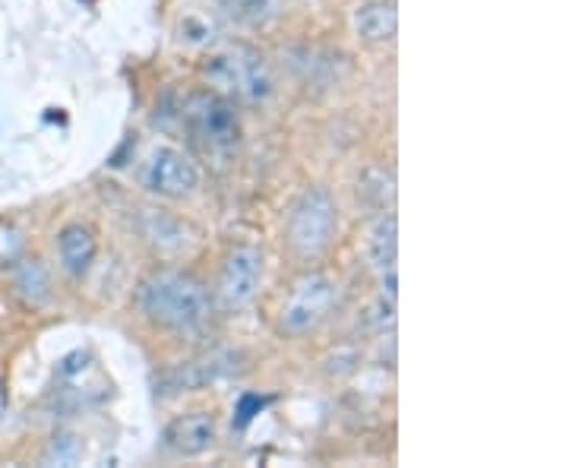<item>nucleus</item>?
I'll return each mask as SVG.
<instances>
[{"label": "nucleus", "mask_w": 569, "mask_h": 468, "mask_svg": "<svg viewBox=\"0 0 569 468\" xmlns=\"http://www.w3.org/2000/svg\"><path fill=\"white\" fill-rule=\"evenodd\" d=\"M260 279H263V253L250 245L231 247L224 253L219 282H216L222 307L241 310V307L250 305L260 291Z\"/></svg>", "instance_id": "nucleus-7"}, {"label": "nucleus", "mask_w": 569, "mask_h": 468, "mask_svg": "<svg viewBox=\"0 0 569 468\" xmlns=\"http://www.w3.org/2000/svg\"><path fill=\"white\" fill-rule=\"evenodd\" d=\"M216 437H219V425L209 411H190L164 428V444L181 456H200L212 449Z\"/></svg>", "instance_id": "nucleus-8"}, {"label": "nucleus", "mask_w": 569, "mask_h": 468, "mask_svg": "<svg viewBox=\"0 0 569 468\" xmlns=\"http://www.w3.org/2000/svg\"><path fill=\"white\" fill-rule=\"evenodd\" d=\"M77 452H80V447H77V440H73V437H54V444H51V449H48V459L73 462V459H77Z\"/></svg>", "instance_id": "nucleus-15"}, {"label": "nucleus", "mask_w": 569, "mask_h": 468, "mask_svg": "<svg viewBox=\"0 0 569 468\" xmlns=\"http://www.w3.org/2000/svg\"><path fill=\"white\" fill-rule=\"evenodd\" d=\"M183 123L190 130V137L206 149H231L241 137V123L234 114V104L222 92L200 89L190 92L183 102Z\"/></svg>", "instance_id": "nucleus-5"}, {"label": "nucleus", "mask_w": 569, "mask_h": 468, "mask_svg": "<svg viewBox=\"0 0 569 468\" xmlns=\"http://www.w3.org/2000/svg\"><path fill=\"white\" fill-rule=\"evenodd\" d=\"M358 197L370 209L387 212L389 206L396 203V171L387 168V165H370V168H365V175L358 181Z\"/></svg>", "instance_id": "nucleus-12"}, {"label": "nucleus", "mask_w": 569, "mask_h": 468, "mask_svg": "<svg viewBox=\"0 0 569 468\" xmlns=\"http://www.w3.org/2000/svg\"><path fill=\"white\" fill-rule=\"evenodd\" d=\"M7 408H10V392H7V384H3V377H0V421H3V415H7Z\"/></svg>", "instance_id": "nucleus-16"}, {"label": "nucleus", "mask_w": 569, "mask_h": 468, "mask_svg": "<svg viewBox=\"0 0 569 468\" xmlns=\"http://www.w3.org/2000/svg\"><path fill=\"white\" fill-rule=\"evenodd\" d=\"M137 181H140L142 190H149L156 197L181 200V197L197 193V187H200V168L181 149H174V146H156L137 165Z\"/></svg>", "instance_id": "nucleus-6"}, {"label": "nucleus", "mask_w": 569, "mask_h": 468, "mask_svg": "<svg viewBox=\"0 0 569 468\" xmlns=\"http://www.w3.org/2000/svg\"><path fill=\"white\" fill-rule=\"evenodd\" d=\"M399 32V13L392 0H367L355 10V36L365 44H387Z\"/></svg>", "instance_id": "nucleus-9"}, {"label": "nucleus", "mask_w": 569, "mask_h": 468, "mask_svg": "<svg viewBox=\"0 0 569 468\" xmlns=\"http://www.w3.org/2000/svg\"><path fill=\"white\" fill-rule=\"evenodd\" d=\"M142 313L168 329H193L209 317V291L181 269H156L140 286Z\"/></svg>", "instance_id": "nucleus-1"}, {"label": "nucleus", "mask_w": 569, "mask_h": 468, "mask_svg": "<svg viewBox=\"0 0 569 468\" xmlns=\"http://www.w3.org/2000/svg\"><path fill=\"white\" fill-rule=\"evenodd\" d=\"M96 253H99V241H96V231L92 228H86V225H67L61 235H58V257H61L63 269L70 276L89 272V266L96 263Z\"/></svg>", "instance_id": "nucleus-10"}, {"label": "nucleus", "mask_w": 569, "mask_h": 468, "mask_svg": "<svg viewBox=\"0 0 569 468\" xmlns=\"http://www.w3.org/2000/svg\"><path fill=\"white\" fill-rule=\"evenodd\" d=\"M17 288H20L29 301H41V298L48 295V276H44V269H41L39 260H26V263H20V269H17Z\"/></svg>", "instance_id": "nucleus-13"}, {"label": "nucleus", "mask_w": 569, "mask_h": 468, "mask_svg": "<svg viewBox=\"0 0 569 468\" xmlns=\"http://www.w3.org/2000/svg\"><path fill=\"white\" fill-rule=\"evenodd\" d=\"M336 298H339V286L326 272H305V276H298L291 282V288H288L282 307H279V329H282L284 336H307V332H313L332 313Z\"/></svg>", "instance_id": "nucleus-4"}, {"label": "nucleus", "mask_w": 569, "mask_h": 468, "mask_svg": "<svg viewBox=\"0 0 569 468\" xmlns=\"http://www.w3.org/2000/svg\"><path fill=\"white\" fill-rule=\"evenodd\" d=\"M216 3H219V7H234L238 0H216Z\"/></svg>", "instance_id": "nucleus-17"}, {"label": "nucleus", "mask_w": 569, "mask_h": 468, "mask_svg": "<svg viewBox=\"0 0 569 468\" xmlns=\"http://www.w3.org/2000/svg\"><path fill=\"white\" fill-rule=\"evenodd\" d=\"M231 10H238V17L250 26H257V22H266L269 17H276V10H279V0H238Z\"/></svg>", "instance_id": "nucleus-14"}, {"label": "nucleus", "mask_w": 569, "mask_h": 468, "mask_svg": "<svg viewBox=\"0 0 569 468\" xmlns=\"http://www.w3.org/2000/svg\"><path fill=\"white\" fill-rule=\"evenodd\" d=\"M200 73L212 86V92L238 96L244 102H263L272 96V86H276L269 61L244 41L222 44V48L209 51Z\"/></svg>", "instance_id": "nucleus-2"}, {"label": "nucleus", "mask_w": 569, "mask_h": 468, "mask_svg": "<svg viewBox=\"0 0 569 468\" xmlns=\"http://www.w3.org/2000/svg\"><path fill=\"white\" fill-rule=\"evenodd\" d=\"M365 253L367 263L373 266L377 272L396 266V257H399V219H396L392 212H380V216L370 222V228H367Z\"/></svg>", "instance_id": "nucleus-11"}, {"label": "nucleus", "mask_w": 569, "mask_h": 468, "mask_svg": "<svg viewBox=\"0 0 569 468\" xmlns=\"http://www.w3.org/2000/svg\"><path fill=\"white\" fill-rule=\"evenodd\" d=\"M336 231H339L336 200L329 197V190H323V187H307L301 200L291 209V216H288V247L298 257L313 260L332 245Z\"/></svg>", "instance_id": "nucleus-3"}]
</instances>
